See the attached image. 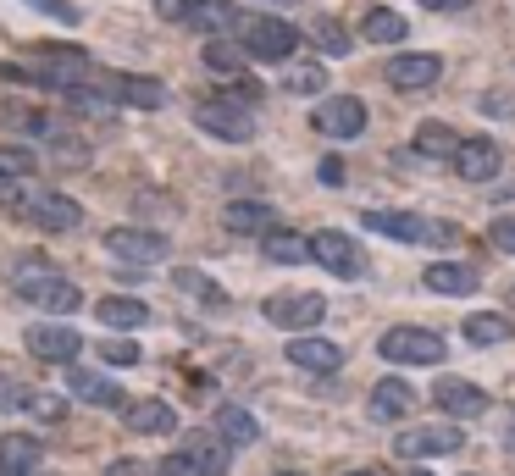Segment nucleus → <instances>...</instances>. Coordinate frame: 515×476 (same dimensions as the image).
<instances>
[{
	"mask_svg": "<svg viewBox=\"0 0 515 476\" xmlns=\"http://www.w3.org/2000/svg\"><path fill=\"white\" fill-rule=\"evenodd\" d=\"M360 222L383 238H399V244H455L460 238L449 222H427V216H416V211H366Z\"/></svg>",
	"mask_w": 515,
	"mask_h": 476,
	"instance_id": "1",
	"label": "nucleus"
},
{
	"mask_svg": "<svg viewBox=\"0 0 515 476\" xmlns=\"http://www.w3.org/2000/svg\"><path fill=\"white\" fill-rule=\"evenodd\" d=\"M194 122H200L205 133H216V139H228V144H250L255 139V111L244 106V100L233 95H211L194 106Z\"/></svg>",
	"mask_w": 515,
	"mask_h": 476,
	"instance_id": "2",
	"label": "nucleus"
},
{
	"mask_svg": "<svg viewBox=\"0 0 515 476\" xmlns=\"http://www.w3.org/2000/svg\"><path fill=\"white\" fill-rule=\"evenodd\" d=\"M244 56L255 61H288L300 50V28L288 23V17H244Z\"/></svg>",
	"mask_w": 515,
	"mask_h": 476,
	"instance_id": "3",
	"label": "nucleus"
},
{
	"mask_svg": "<svg viewBox=\"0 0 515 476\" xmlns=\"http://www.w3.org/2000/svg\"><path fill=\"white\" fill-rule=\"evenodd\" d=\"M34 272H17V294L28 299L34 310H78L84 305V294H78V283L72 277H56V272H45V261H28Z\"/></svg>",
	"mask_w": 515,
	"mask_h": 476,
	"instance_id": "4",
	"label": "nucleus"
},
{
	"mask_svg": "<svg viewBox=\"0 0 515 476\" xmlns=\"http://www.w3.org/2000/svg\"><path fill=\"white\" fill-rule=\"evenodd\" d=\"M17 211H23L34 227H45V233H72V227L84 222V205L72 200V194H61V189H28L23 200H17Z\"/></svg>",
	"mask_w": 515,
	"mask_h": 476,
	"instance_id": "5",
	"label": "nucleus"
},
{
	"mask_svg": "<svg viewBox=\"0 0 515 476\" xmlns=\"http://www.w3.org/2000/svg\"><path fill=\"white\" fill-rule=\"evenodd\" d=\"M377 355L394 360V366H438L444 360V338L427 333V327H388Z\"/></svg>",
	"mask_w": 515,
	"mask_h": 476,
	"instance_id": "6",
	"label": "nucleus"
},
{
	"mask_svg": "<svg viewBox=\"0 0 515 476\" xmlns=\"http://www.w3.org/2000/svg\"><path fill=\"white\" fill-rule=\"evenodd\" d=\"M311 261L322 266V272L333 277H360L366 272V255H360V244L349 233H338V227H322V233H311Z\"/></svg>",
	"mask_w": 515,
	"mask_h": 476,
	"instance_id": "7",
	"label": "nucleus"
},
{
	"mask_svg": "<svg viewBox=\"0 0 515 476\" xmlns=\"http://www.w3.org/2000/svg\"><path fill=\"white\" fill-rule=\"evenodd\" d=\"M322 316H327L322 294H272L266 299V322L283 327V333H311V327H322Z\"/></svg>",
	"mask_w": 515,
	"mask_h": 476,
	"instance_id": "8",
	"label": "nucleus"
},
{
	"mask_svg": "<svg viewBox=\"0 0 515 476\" xmlns=\"http://www.w3.org/2000/svg\"><path fill=\"white\" fill-rule=\"evenodd\" d=\"M106 250L117 255V261H128L133 272H139V266H156V261H167V238L161 233H150V227H111L106 233Z\"/></svg>",
	"mask_w": 515,
	"mask_h": 476,
	"instance_id": "9",
	"label": "nucleus"
},
{
	"mask_svg": "<svg viewBox=\"0 0 515 476\" xmlns=\"http://www.w3.org/2000/svg\"><path fill=\"white\" fill-rule=\"evenodd\" d=\"M311 122L327 139H360V133H366V106H360L355 95H333L311 111Z\"/></svg>",
	"mask_w": 515,
	"mask_h": 476,
	"instance_id": "10",
	"label": "nucleus"
},
{
	"mask_svg": "<svg viewBox=\"0 0 515 476\" xmlns=\"http://www.w3.org/2000/svg\"><path fill=\"white\" fill-rule=\"evenodd\" d=\"M28 355L50 360V366H72V360L84 355V338H78V327L39 322V327H28Z\"/></svg>",
	"mask_w": 515,
	"mask_h": 476,
	"instance_id": "11",
	"label": "nucleus"
},
{
	"mask_svg": "<svg viewBox=\"0 0 515 476\" xmlns=\"http://www.w3.org/2000/svg\"><path fill=\"white\" fill-rule=\"evenodd\" d=\"M432 405L444 410V416H455V421H477L482 410H488V393H482L477 382L438 377V388H432Z\"/></svg>",
	"mask_w": 515,
	"mask_h": 476,
	"instance_id": "12",
	"label": "nucleus"
},
{
	"mask_svg": "<svg viewBox=\"0 0 515 476\" xmlns=\"http://www.w3.org/2000/svg\"><path fill=\"white\" fill-rule=\"evenodd\" d=\"M499 167H504V150L493 139H460V150H455V172L466 183H493L499 178Z\"/></svg>",
	"mask_w": 515,
	"mask_h": 476,
	"instance_id": "13",
	"label": "nucleus"
},
{
	"mask_svg": "<svg viewBox=\"0 0 515 476\" xmlns=\"http://www.w3.org/2000/svg\"><path fill=\"white\" fill-rule=\"evenodd\" d=\"M438 78H444V61H438V56H421V50L388 61V84H394V89H432Z\"/></svg>",
	"mask_w": 515,
	"mask_h": 476,
	"instance_id": "14",
	"label": "nucleus"
},
{
	"mask_svg": "<svg viewBox=\"0 0 515 476\" xmlns=\"http://www.w3.org/2000/svg\"><path fill=\"white\" fill-rule=\"evenodd\" d=\"M460 449V427H416V432H399L394 454L399 460H421V454H455Z\"/></svg>",
	"mask_w": 515,
	"mask_h": 476,
	"instance_id": "15",
	"label": "nucleus"
},
{
	"mask_svg": "<svg viewBox=\"0 0 515 476\" xmlns=\"http://www.w3.org/2000/svg\"><path fill=\"white\" fill-rule=\"evenodd\" d=\"M183 23L216 39V34H228V28H244V12L233 6V0H189V12H183Z\"/></svg>",
	"mask_w": 515,
	"mask_h": 476,
	"instance_id": "16",
	"label": "nucleus"
},
{
	"mask_svg": "<svg viewBox=\"0 0 515 476\" xmlns=\"http://www.w3.org/2000/svg\"><path fill=\"white\" fill-rule=\"evenodd\" d=\"M67 388L78 393V399H89V405H106V410H128V405H133V399L117 388V382H106L100 371H84V366L67 371Z\"/></svg>",
	"mask_w": 515,
	"mask_h": 476,
	"instance_id": "17",
	"label": "nucleus"
},
{
	"mask_svg": "<svg viewBox=\"0 0 515 476\" xmlns=\"http://www.w3.org/2000/svg\"><path fill=\"white\" fill-rule=\"evenodd\" d=\"M106 89L117 95V106H139V111H161V106H167V89H161L156 78H139V72H117Z\"/></svg>",
	"mask_w": 515,
	"mask_h": 476,
	"instance_id": "18",
	"label": "nucleus"
},
{
	"mask_svg": "<svg viewBox=\"0 0 515 476\" xmlns=\"http://www.w3.org/2000/svg\"><path fill=\"white\" fill-rule=\"evenodd\" d=\"M288 360H294L300 371H316V377H327V371L344 366V349L327 344V338H294V344H288Z\"/></svg>",
	"mask_w": 515,
	"mask_h": 476,
	"instance_id": "19",
	"label": "nucleus"
},
{
	"mask_svg": "<svg viewBox=\"0 0 515 476\" xmlns=\"http://www.w3.org/2000/svg\"><path fill=\"white\" fill-rule=\"evenodd\" d=\"M122 416H128L133 432H150V438H167V432H178V410L161 405V399H133Z\"/></svg>",
	"mask_w": 515,
	"mask_h": 476,
	"instance_id": "20",
	"label": "nucleus"
},
{
	"mask_svg": "<svg viewBox=\"0 0 515 476\" xmlns=\"http://www.w3.org/2000/svg\"><path fill=\"white\" fill-rule=\"evenodd\" d=\"M410 410H416V388H410L405 377H388L372 388V416L377 421H399V416H410Z\"/></svg>",
	"mask_w": 515,
	"mask_h": 476,
	"instance_id": "21",
	"label": "nucleus"
},
{
	"mask_svg": "<svg viewBox=\"0 0 515 476\" xmlns=\"http://www.w3.org/2000/svg\"><path fill=\"white\" fill-rule=\"evenodd\" d=\"M178 454L189 460V471H194V476H228V465H233L228 443H216V438H189Z\"/></svg>",
	"mask_w": 515,
	"mask_h": 476,
	"instance_id": "22",
	"label": "nucleus"
},
{
	"mask_svg": "<svg viewBox=\"0 0 515 476\" xmlns=\"http://www.w3.org/2000/svg\"><path fill=\"white\" fill-rule=\"evenodd\" d=\"M39 438H28V432H6L0 438V476H28L39 465Z\"/></svg>",
	"mask_w": 515,
	"mask_h": 476,
	"instance_id": "23",
	"label": "nucleus"
},
{
	"mask_svg": "<svg viewBox=\"0 0 515 476\" xmlns=\"http://www.w3.org/2000/svg\"><path fill=\"white\" fill-rule=\"evenodd\" d=\"M39 167V155L28 150V144H0V200L17 189V183H28Z\"/></svg>",
	"mask_w": 515,
	"mask_h": 476,
	"instance_id": "24",
	"label": "nucleus"
},
{
	"mask_svg": "<svg viewBox=\"0 0 515 476\" xmlns=\"http://www.w3.org/2000/svg\"><path fill=\"white\" fill-rule=\"evenodd\" d=\"M261 250H266V261H272V266H305V261H311V238L272 227V233L261 238Z\"/></svg>",
	"mask_w": 515,
	"mask_h": 476,
	"instance_id": "25",
	"label": "nucleus"
},
{
	"mask_svg": "<svg viewBox=\"0 0 515 476\" xmlns=\"http://www.w3.org/2000/svg\"><path fill=\"white\" fill-rule=\"evenodd\" d=\"M222 222H228V233H272L277 211L261 200H233L228 211H222Z\"/></svg>",
	"mask_w": 515,
	"mask_h": 476,
	"instance_id": "26",
	"label": "nucleus"
},
{
	"mask_svg": "<svg viewBox=\"0 0 515 476\" xmlns=\"http://www.w3.org/2000/svg\"><path fill=\"white\" fill-rule=\"evenodd\" d=\"M410 144H416V155H427V161H455V150H460L455 128H444V122H421Z\"/></svg>",
	"mask_w": 515,
	"mask_h": 476,
	"instance_id": "27",
	"label": "nucleus"
},
{
	"mask_svg": "<svg viewBox=\"0 0 515 476\" xmlns=\"http://www.w3.org/2000/svg\"><path fill=\"white\" fill-rule=\"evenodd\" d=\"M427 288L432 294H471V288H477V272L460 266V261H438V266H427Z\"/></svg>",
	"mask_w": 515,
	"mask_h": 476,
	"instance_id": "28",
	"label": "nucleus"
},
{
	"mask_svg": "<svg viewBox=\"0 0 515 476\" xmlns=\"http://www.w3.org/2000/svg\"><path fill=\"white\" fill-rule=\"evenodd\" d=\"M216 432H222L228 443H261V421H255L244 405H222V410H216Z\"/></svg>",
	"mask_w": 515,
	"mask_h": 476,
	"instance_id": "29",
	"label": "nucleus"
},
{
	"mask_svg": "<svg viewBox=\"0 0 515 476\" xmlns=\"http://www.w3.org/2000/svg\"><path fill=\"white\" fill-rule=\"evenodd\" d=\"M360 34L372 39V45H399V39L410 34V23L399 12H388V6H377V12H366V23H360Z\"/></svg>",
	"mask_w": 515,
	"mask_h": 476,
	"instance_id": "30",
	"label": "nucleus"
},
{
	"mask_svg": "<svg viewBox=\"0 0 515 476\" xmlns=\"http://www.w3.org/2000/svg\"><path fill=\"white\" fill-rule=\"evenodd\" d=\"M95 316H100L106 327H122V333H128V327H144V322H150V310H144L139 299H117V294H111V299H100V305H95Z\"/></svg>",
	"mask_w": 515,
	"mask_h": 476,
	"instance_id": "31",
	"label": "nucleus"
},
{
	"mask_svg": "<svg viewBox=\"0 0 515 476\" xmlns=\"http://www.w3.org/2000/svg\"><path fill=\"white\" fill-rule=\"evenodd\" d=\"M515 327H510V316H499V310H477V316H471L466 322V344H504V338H510Z\"/></svg>",
	"mask_w": 515,
	"mask_h": 476,
	"instance_id": "32",
	"label": "nucleus"
},
{
	"mask_svg": "<svg viewBox=\"0 0 515 476\" xmlns=\"http://www.w3.org/2000/svg\"><path fill=\"white\" fill-rule=\"evenodd\" d=\"M283 89H288V95H322V89H327V72H322V67H288Z\"/></svg>",
	"mask_w": 515,
	"mask_h": 476,
	"instance_id": "33",
	"label": "nucleus"
},
{
	"mask_svg": "<svg viewBox=\"0 0 515 476\" xmlns=\"http://www.w3.org/2000/svg\"><path fill=\"white\" fill-rule=\"evenodd\" d=\"M205 67L222 72V78H233V72L244 67V45H205Z\"/></svg>",
	"mask_w": 515,
	"mask_h": 476,
	"instance_id": "34",
	"label": "nucleus"
},
{
	"mask_svg": "<svg viewBox=\"0 0 515 476\" xmlns=\"http://www.w3.org/2000/svg\"><path fill=\"white\" fill-rule=\"evenodd\" d=\"M178 288H189L194 299H205V305H222V299H228L222 288L211 283V277H200V272H178Z\"/></svg>",
	"mask_w": 515,
	"mask_h": 476,
	"instance_id": "35",
	"label": "nucleus"
},
{
	"mask_svg": "<svg viewBox=\"0 0 515 476\" xmlns=\"http://www.w3.org/2000/svg\"><path fill=\"white\" fill-rule=\"evenodd\" d=\"M316 39H322L327 56H344V50H349V34L333 23V17H322V23H316Z\"/></svg>",
	"mask_w": 515,
	"mask_h": 476,
	"instance_id": "36",
	"label": "nucleus"
},
{
	"mask_svg": "<svg viewBox=\"0 0 515 476\" xmlns=\"http://www.w3.org/2000/svg\"><path fill=\"white\" fill-rule=\"evenodd\" d=\"M100 360H106V366H139V344H128V338H111V344L100 349Z\"/></svg>",
	"mask_w": 515,
	"mask_h": 476,
	"instance_id": "37",
	"label": "nucleus"
},
{
	"mask_svg": "<svg viewBox=\"0 0 515 476\" xmlns=\"http://www.w3.org/2000/svg\"><path fill=\"white\" fill-rule=\"evenodd\" d=\"M488 238H493V250L515 255V216H493V222H488Z\"/></svg>",
	"mask_w": 515,
	"mask_h": 476,
	"instance_id": "38",
	"label": "nucleus"
},
{
	"mask_svg": "<svg viewBox=\"0 0 515 476\" xmlns=\"http://www.w3.org/2000/svg\"><path fill=\"white\" fill-rule=\"evenodd\" d=\"M28 6H39V12L56 17V23H78V6H72V0H28Z\"/></svg>",
	"mask_w": 515,
	"mask_h": 476,
	"instance_id": "39",
	"label": "nucleus"
},
{
	"mask_svg": "<svg viewBox=\"0 0 515 476\" xmlns=\"http://www.w3.org/2000/svg\"><path fill=\"white\" fill-rule=\"evenodd\" d=\"M106 476H161V471H156V465H144V460H117Z\"/></svg>",
	"mask_w": 515,
	"mask_h": 476,
	"instance_id": "40",
	"label": "nucleus"
},
{
	"mask_svg": "<svg viewBox=\"0 0 515 476\" xmlns=\"http://www.w3.org/2000/svg\"><path fill=\"white\" fill-rule=\"evenodd\" d=\"M28 405H34L45 421H61V399H50V393H28Z\"/></svg>",
	"mask_w": 515,
	"mask_h": 476,
	"instance_id": "41",
	"label": "nucleus"
},
{
	"mask_svg": "<svg viewBox=\"0 0 515 476\" xmlns=\"http://www.w3.org/2000/svg\"><path fill=\"white\" fill-rule=\"evenodd\" d=\"M12 405H28V393L12 377H0V410H12Z\"/></svg>",
	"mask_w": 515,
	"mask_h": 476,
	"instance_id": "42",
	"label": "nucleus"
},
{
	"mask_svg": "<svg viewBox=\"0 0 515 476\" xmlns=\"http://www.w3.org/2000/svg\"><path fill=\"white\" fill-rule=\"evenodd\" d=\"M156 12L172 17V23H183V12H189V0H156Z\"/></svg>",
	"mask_w": 515,
	"mask_h": 476,
	"instance_id": "43",
	"label": "nucleus"
},
{
	"mask_svg": "<svg viewBox=\"0 0 515 476\" xmlns=\"http://www.w3.org/2000/svg\"><path fill=\"white\" fill-rule=\"evenodd\" d=\"M161 476H194V471H189V460H183V454H167V460H161Z\"/></svg>",
	"mask_w": 515,
	"mask_h": 476,
	"instance_id": "44",
	"label": "nucleus"
},
{
	"mask_svg": "<svg viewBox=\"0 0 515 476\" xmlns=\"http://www.w3.org/2000/svg\"><path fill=\"white\" fill-rule=\"evenodd\" d=\"M322 183H344V161H322Z\"/></svg>",
	"mask_w": 515,
	"mask_h": 476,
	"instance_id": "45",
	"label": "nucleus"
},
{
	"mask_svg": "<svg viewBox=\"0 0 515 476\" xmlns=\"http://www.w3.org/2000/svg\"><path fill=\"white\" fill-rule=\"evenodd\" d=\"M421 6H432V12H460V6H471V0H421Z\"/></svg>",
	"mask_w": 515,
	"mask_h": 476,
	"instance_id": "46",
	"label": "nucleus"
},
{
	"mask_svg": "<svg viewBox=\"0 0 515 476\" xmlns=\"http://www.w3.org/2000/svg\"><path fill=\"white\" fill-rule=\"evenodd\" d=\"M349 476H377V471H349Z\"/></svg>",
	"mask_w": 515,
	"mask_h": 476,
	"instance_id": "47",
	"label": "nucleus"
},
{
	"mask_svg": "<svg viewBox=\"0 0 515 476\" xmlns=\"http://www.w3.org/2000/svg\"><path fill=\"white\" fill-rule=\"evenodd\" d=\"M277 476H300V471H277Z\"/></svg>",
	"mask_w": 515,
	"mask_h": 476,
	"instance_id": "48",
	"label": "nucleus"
},
{
	"mask_svg": "<svg viewBox=\"0 0 515 476\" xmlns=\"http://www.w3.org/2000/svg\"><path fill=\"white\" fill-rule=\"evenodd\" d=\"M410 476H432V471H410Z\"/></svg>",
	"mask_w": 515,
	"mask_h": 476,
	"instance_id": "49",
	"label": "nucleus"
},
{
	"mask_svg": "<svg viewBox=\"0 0 515 476\" xmlns=\"http://www.w3.org/2000/svg\"><path fill=\"white\" fill-rule=\"evenodd\" d=\"M510 449H515V427H510Z\"/></svg>",
	"mask_w": 515,
	"mask_h": 476,
	"instance_id": "50",
	"label": "nucleus"
}]
</instances>
